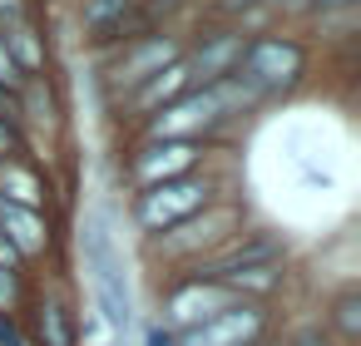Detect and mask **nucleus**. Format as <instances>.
<instances>
[{
	"instance_id": "f257e3e1",
	"label": "nucleus",
	"mask_w": 361,
	"mask_h": 346,
	"mask_svg": "<svg viewBox=\"0 0 361 346\" xmlns=\"http://www.w3.org/2000/svg\"><path fill=\"white\" fill-rule=\"evenodd\" d=\"M75 247H80V272H85L90 311L114 336H129V326H134V272H129V257H124L119 208H114L109 193L90 198V208L80 213Z\"/></svg>"
},
{
	"instance_id": "f03ea898",
	"label": "nucleus",
	"mask_w": 361,
	"mask_h": 346,
	"mask_svg": "<svg viewBox=\"0 0 361 346\" xmlns=\"http://www.w3.org/2000/svg\"><path fill=\"white\" fill-rule=\"evenodd\" d=\"M302 75H307V50H302V40L272 35V30H267V35H247V40H243V55H238V70H233V80L247 89L252 104L292 94V89L302 85Z\"/></svg>"
},
{
	"instance_id": "7ed1b4c3",
	"label": "nucleus",
	"mask_w": 361,
	"mask_h": 346,
	"mask_svg": "<svg viewBox=\"0 0 361 346\" xmlns=\"http://www.w3.org/2000/svg\"><path fill=\"white\" fill-rule=\"evenodd\" d=\"M213 198H218V183L208 173H183V178L154 183L144 193H129V228L144 242H154V237L173 233L178 223H188L193 213H203Z\"/></svg>"
},
{
	"instance_id": "20e7f679",
	"label": "nucleus",
	"mask_w": 361,
	"mask_h": 346,
	"mask_svg": "<svg viewBox=\"0 0 361 346\" xmlns=\"http://www.w3.org/2000/svg\"><path fill=\"white\" fill-rule=\"evenodd\" d=\"M243 233V208L238 203H228V198H213L203 213H193L188 223H178L173 233H164V237H154V242H144L149 247V257H164L169 267H193V262H203V257H213L223 242H233Z\"/></svg>"
},
{
	"instance_id": "39448f33",
	"label": "nucleus",
	"mask_w": 361,
	"mask_h": 346,
	"mask_svg": "<svg viewBox=\"0 0 361 346\" xmlns=\"http://www.w3.org/2000/svg\"><path fill=\"white\" fill-rule=\"evenodd\" d=\"M233 302H243V297H233V287H223V282H213V277H198V272H173V282H169L164 297H159V321H164L173 336H183V331L203 326L208 316L228 311Z\"/></svg>"
},
{
	"instance_id": "423d86ee",
	"label": "nucleus",
	"mask_w": 361,
	"mask_h": 346,
	"mask_svg": "<svg viewBox=\"0 0 361 346\" xmlns=\"http://www.w3.org/2000/svg\"><path fill=\"white\" fill-rule=\"evenodd\" d=\"M178 60V40H169V35H129L124 45H114V55H109V65H104V89H109V99L119 104L124 94H134L149 75H159L164 65H173Z\"/></svg>"
},
{
	"instance_id": "0eeeda50",
	"label": "nucleus",
	"mask_w": 361,
	"mask_h": 346,
	"mask_svg": "<svg viewBox=\"0 0 361 346\" xmlns=\"http://www.w3.org/2000/svg\"><path fill=\"white\" fill-rule=\"evenodd\" d=\"M203 154H208V149L193 144V139H144V144L129 154V163H124V183H129V193H144V188H154V183L198 173Z\"/></svg>"
},
{
	"instance_id": "6e6552de",
	"label": "nucleus",
	"mask_w": 361,
	"mask_h": 346,
	"mask_svg": "<svg viewBox=\"0 0 361 346\" xmlns=\"http://www.w3.org/2000/svg\"><path fill=\"white\" fill-rule=\"evenodd\" d=\"M267 336H272V302H233L228 311L183 331L178 346H267Z\"/></svg>"
},
{
	"instance_id": "1a4fd4ad",
	"label": "nucleus",
	"mask_w": 361,
	"mask_h": 346,
	"mask_svg": "<svg viewBox=\"0 0 361 346\" xmlns=\"http://www.w3.org/2000/svg\"><path fill=\"white\" fill-rule=\"evenodd\" d=\"M30 346H80V311L60 282H30Z\"/></svg>"
},
{
	"instance_id": "9d476101",
	"label": "nucleus",
	"mask_w": 361,
	"mask_h": 346,
	"mask_svg": "<svg viewBox=\"0 0 361 346\" xmlns=\"http://www.w3.org/2000/svg\"><path fill=\"white\" fill-rule=\"evenodd\" d=\"M0 233H6V242L25 257L30 272H35V267L55 252V242H60V228H55L50 213L20 208V203H6V198H0Z\"/></svg>"
},
{
	"instance_id": "9b49d317",
	"label": "nucleus",
	"mask_w": 361,
	"mask_h": 346,
	"mask_svg": "<svg viewBox=\"0 0 361 346\" xmlns=\"http://www.w3.org/2000/svg\"><path fill=\"white\" fill-rule=\"evenodd\" d=\"M193 89V80H188V65H183V55L173 60V65H164L159 75H149L134 94H124L119 99V114L124 119H134V124H144L149 114H159L164 104H173L178 94H188Z\"/></svg>"
},
{
	"instance_id": "f8f14e48",
	"label": "nucleus",
	"mask_w": 361,
	"mask_h": 346,
	"mask_svg": "<svg viewBox=\"0 0 361 346\" xmlns=\"http://www.w3.org/2000/svg\"><path fill=\"white\" fill-rule=\"evenodd\" d=\"M0 198H6V203H20V208L50 213L55 183H50V173L40 168V159H30V154H20V159H0Z\"/></svg>"
},
{
	"instance_id": "ddd939ff",
	"label": "nucleus",
	"mask_w": 361,
	"mask_h": 346,
	"mask_svg": "<svg viewBox=\"0 0 361 346\" xmlns=\"http://www.w3.org/2000/svg\"><path fill=\"white\" fill-rule=\"evenodd\" d=\"M243 40H247V30H223V35H208L193 55H183V65H188V80H193V89H203V85H218V80H228L233 70H238V55H243Z\"/></svg>"
},
{
	"instance_id": "4468645a",
	"label": "nucleus",
	"mask_w": 361,
	"mask_h": 346,
	"mask_svg": "<svg viewBox=\"0 0 361 346\" xmlns=\"http://www.w3.org/2000/svg\"><path fill=\"white\" fill-rule=\"evenodd\" d=\"M0 40H6V50H11V60H16V70H20L25 80H40V75H45L50 45L40 40V30H35V20H30V16L6 20V25H0Z\"/></svg>"
},
{
	"instance_id": "2eb2a0df",
	"label": "nucleus",
	"mask_w": 361,
	"mask_h": 346,
	"mask_svg": "<svg viewBox=\"0 0 361 346\" xmlns=\"http://www.w3.org/2000/svg\"><path fill=\"white\" fill-rule=\"evenodd\" d=\"M134 0H85V35L99 45H124L134 35Z\"/></svg>"
},
{
	"instance_id": "dca6fc26",
	"label": "nucleus",
	"mask_w": 361,
	"mask_h": 346,
	"mask_svg": "<svg viewBox=\"0 0 361 346\" xmlns=\"http://www.w3.org/2000/svg\"><path fill=\"white\" fill-rule=\"evenodd\" d=\"M322 331L336 341V346H356L361 341V287H341L322 316Z\"/></svg>"
},
{
	"instance_id": "f3484780",
	"label": "nucleus",
	"mask_w": 361,
	"mask_h": 346,
	"mask_svg": "<svg viewBox=\"0 0 361 346\" xmlns=\"http://www.w3.org/2000/svg\"><path fill=\"white\" fill-rule=\"evenodd\" d=\"M25 297H30V272H0V311L20 316Z\"/></svg>"
},
{
	"instance_id": "a211bd4d",
	"label": "nucleus",
	"mask_w": 361,
	"mask_h": 346,
	"mask_svg": "<svg viewBox=\"0 0 361 346\" xmlns=\"http://www.w3.org/2000/svg\"><path fill=\"white\" fill-rule=\"evenodd\" d=\"M25 154V134L11 119V109H0V159H20Z\"/></svg>"
},
{
	"instance_id": "6ab92c4d",
	"label": "nucleus",
	"mask_w": 361,
	"mask_h": 346,
	"mask_svg": "<svg viewBox=\"0 0 361 346\" xmlns=\"http://www.w3.org/2000/svg\"><path fill=\"white\" fill-rule=\"evenodd\" d=\"M25 85V75L16 70V60H11V50H6V40H0V94L6 99H16V89Z\"/></svg>"
},
{
	"instance_id": "aec40b11",
	"label": "nucleus",
	"mask_w": 361,
	"mask_h": 346,
	"mask_svg": "<svg viewBox=\"0 0 361 346\" xmlns=\"http://www.w3.org/2000/svg\"><path fill=\"white\" fill-rule=\"evenodd\" d=\"M0 272H30V267H25V257L6 242V233H0Z\"/></svg>"
},
{
	"instance_id": "412c9836",
	"label": "nucleus",
	"mask_w": 361,
	"mask_h": 346,
	"mask_svg": "<svg viewBox=\"0 0 361 346\" xmlns=\"http://www.w3.org/2000/svg\"><path fill=\"white\" fill-rule=\"evenodd\" d=\"M144 346H178V336H173L164 321H149V326H144Z\"/></svg>"
},
{
	"instance_id": "4be33fe9",
	"label": "nucleus",
	"mask_w": 361,
	"mask_h": 346,
	"mask_svg": "<svg viewBox=\"0 0 361 346\" xmlns=\"http://www.w3.org/2000/svg\"><path fill=\"white\" fill-rule=\"evenodd\" d=\"M282 346H336V341H331L322 326H307V331H297V336H292V341H282Z\"/></svg>"
},
{
	"instance_id": "5701e85b",
	"label": "nucleus",
	"mask_w": 361,
	"mask_h": 346,
	"mask_svg": "<svg viewBox=\"0 0 361 346\" xmlns=\"http://www.w3.org/2000/svg\"><path fill=\"white\" fill-rule=\"evenodd\" d=\"M356 0H312V16H351Z\"/></svg>"
},
{
	"instance_id": "b1692460",
	"label": "nucleus",
	"mask_w": 361,
	"mask_h": 346,
	"mask_svg": "<svg viewBox=\"0 0 361 346\" xmlns=\"http://www.w3.org/2000/svg\"><path fill=\"white\" fill-rule=\"evenodd\" d=\"M20 16H30V0H0V25L20 20Z\"/></svg>"
},
{
	"instance_id": "393cba45",
	"label": "nucleus",
	"mask_w": 361,
	"mask_h": 346,
	"mask_svg": "<svg viewBox=\"0 0 361 346\" xmlns=\"http://www.w3.org/2000/svg\"><path fill=\"white\" fill-rule=\"evenodd\" d=\"M223 6H247V0H223Z\"/></svg>"
},
{
	"instance_id": "a878e982",
	"label": "nucleus",
	"mask_w": 361,
	"mask_h": 346,
	"mask_svg": "<svg viewBox=\"0 0 361 346\" xmlns=\"http://www.w3.org/2000/svg\"><path fill=\"white\" fill-rule=\"evenodd\" d=\"M0 109H11V99H6V94H0Z\"/></svg>"
},
{
	"instance_id": "bb28decb",
	"label": "nucleus",
	"mask_w": 361,
	"mask_h": 346,
	"mask_svg": "<svg viewBox=\"0 0 361 346\" xmlns=\"http://www.w3.org/2000/svg\"><path fill=\"white\" fill-rule=\"evenodd\" d=\"M267 346H272V341H267Z\"/></svg>"
}]
</instances>
